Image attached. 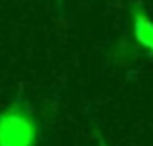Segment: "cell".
Wrapping results in <instances>:
<instances>
[{
	"mask_svg": "<svg viewBox=\"0 0 153 146\" xmlns=\"http://www.w3.org/2000/svg\"><path fill=\"white\" fill-rule=\"evenodd\" d=\"M35 127L22 111H8L0 117V146H33Z\"/></svg>",
	"mask_w": 153,
	"mask_h": 146,
	"instance_id": "6da1fadb",
	"label": "cell"
},
{
	"mask_svg": "<svg viewBox=\"0 0 153 146\" xmlns=\"http://www.w3.org/2000/svg\"><path fill=\"white\" fill-rule=\"evenodd\" d=\"M134 33L136 39L153 53V22L140 8L134 10Z\"/></svg>",
	"mask_w": 153,
	"mask_h": 146,
	"instance_id": "7a4b0ae2",
	"label": "cell"
},
{
	"mask_svg": "<svg viewBox=\"0 0 153 146\" xmlns=\"http://www.w3.org/2000/svg\"><path fill=\"white\" fill-rule=\"evenodd\" d=\"M101 146H105V142H101Z\"/></svg>",
	"mask_w": 153,
	"mask_h": 146,
	"instance_id": "3957f363",
	"label": "cell"
}]
</instances>
